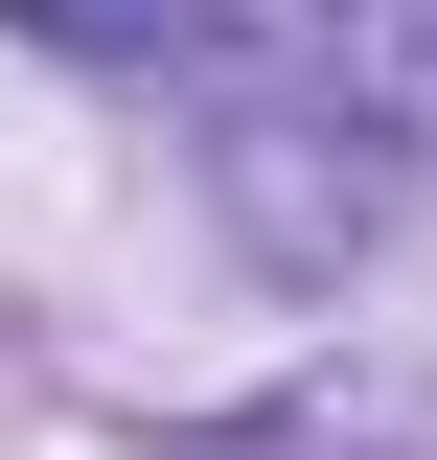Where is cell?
I'll list each match as a JSON object with an SVG mask.
<instances>
[{"instance_id":"obj_1","label":"cell","mask_w":437,"mask_h":460,"mask_svg":"<svg viewBox=\"0 0 437 460\" xmlns=\"http://www.w3.org/2000/svg\"><path fill=\"white\" fill-rule=\"evenodd\" d=\"M0 23H47V47H162V0H0Z\"/></svg>"}]
</instances>
